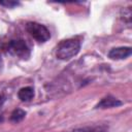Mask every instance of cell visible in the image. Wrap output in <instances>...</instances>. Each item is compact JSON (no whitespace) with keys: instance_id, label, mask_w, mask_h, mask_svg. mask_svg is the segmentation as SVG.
Masks as SVG:
<instances>
[{"instance_id":"cell-10","label":"cell","mask_w":132,"mask_h":132,"mask_svg":"<svg viewBox=\"0 0 132 132\" xmlns=\"http://www.w3.org/2000/svg\"><path fill=\"white\" fill-rule=\"evenodd\" d=\"M0 4H1V5H4V6H6V7H12V6L18 5L19 3L15 2V1H0Z\"/></svg>"},{"instance_id":"cell-1","label":"cell","mask_w":132,"mask_h":132,"mask_svg":"<svg viewBox=\"0 0 132 132\" xmlns=\"http://www.w3.org/2000/svg\"><path fill=\"white\" fill-rule=\"evenodd\" d=\"M80 50V41L77 38H68L61 41L56 50V57L59 60L66 61L78 54Z\"/></svg>"},{"instance_id":"cell-9","label":"cell","mask_w":132,"mask_h":132,"mask_svg":"<svg viewBox=\"0 0 132 132\" xmlns=\"http://www.w3.org/2000/svg\"><path fill=\"white\" fill-rule=\"evenodd\" d=\"M121 16L124 20V22H127L128 24H130V21H131V10H130V8H124V9H122Z\"/></svg>"},{"instance_id":"cell-6","label":"cell","mask_w":132,"mask_h":132,"mask_svg":"<svg viewBox=\"0 0 132 132\" xmlns=\"http://www.w3.org/2000/svg\"><path fill=\"white\" fill-rule=\"evenodd\" d=\"M18 97L21 101H30L34 97V89L32 87H24L18 92Z\"/></svg>"},{"instance_id":"cell-2","label":"cell","mask_w":132,"mask_h":132,"mask_svg":"<svg viewBox=\"0 0 132 132\" xmlns=\"http://www.w3.org/2000/svg\"><path fill=\"white\" fill-rule=\"evenodd\" d=\"M26 30L38 42H45L51 37L50 30L44 25L36 23V22H29V23H27Z\"/></svg>"},{"instance_id":"cell-7","label":"cell","mask_w":132,"mask_h":132,"mask_svg":"<svg viewBox=\"0 0 132 132\" xmlns=\"http://www.w3.org/2000/svg\"><path fill=\"white\" fill-rule=\"evenodd\" d=\"M107 128L105 126H94V127H84L76 129L72 132H107Z\"/></svg>"},{"instance_id":"cell-11","label":"cell","mask_w":132,"mask_h":132,"mask_svg":"<svg viewBox=\"0 0 132 132\" xmlns=\"http://www.w3.org/2000/svg\"><path fill=\"white\" fill-rule=\"evenodd\" d=\"M4 102H5V96L2 93H0V108L2 107V105L4 104Z\"/></svg>"},{"instance_id":"cell-8","label":"cell","mask_w":132,"mask_h":132,"mask_svg":"<svg viewBox=\"0 0 132 132\" xmlns=\"http://www.w3.org/2000/svg\"><path fill=\"white\" fill-rule=\"evenodd\" d=\"M25 116H26V112H25L24 110L18 108V109H14V110L11 112V114H10V120H11L12 122H14V123H18V122H21V121L25 118Z\"/></svg>"},{"instance_id":"cell-5","label":"cell","mask_w":132,"mask_h":132,"mask_svg":"<svg viewBox=\"0 0 132 132\" xmlns=\"http://www.w3.org/2000/svg\"><path fill=\"white\" fill-rule=\"evenodd\" d=\"M122 105V101L117 99L116 97H112L110 95L102 98L100 102L95 106L96 108H110V107H117Z\"/></svg>"},{"instance_id":"cell-4","label":"cell","mask_w":132,"mask_h":132,"mask_svg":"<svg viewBox=\"0 0 132 132\" xmlns=\"http://www.w3.org/2000/svg\"><path fill=\"white\" fill-rule=\"evenodd\" d=\"M132 53L130 46H119L113 47L108 52V57L112 60H123L128 58Z\"/></svg>"},{"instance_id":"cell-3","label":"cell","mask_w":132,"mask_h":132,"mask_svg":"<svg viewBox=\"0 0 132 132\" xmlns=\"http://www.w3.org/2000/svg\"><path fill=\"white\" fill-rule=\"evenodd\" d=\"M7 48H8V52H10L11 54H13L22 59H26L30 55V50H29L27 43L23 39L10 40Z\"/></svg>"}]
</instances>
